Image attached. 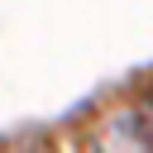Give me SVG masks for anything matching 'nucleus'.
I'll list each match as a JSON object with an SVG mask.
<instances>
[{
  "label": "nucleus",
  "instance_id": "nucleus-1",
  "mask_svg": "<svg viewBox=\"0 0 153 153\" xmlns=\"http://www.w3.org/2000/svg\"><path fill=\"white\" fill-rule=\"evenodd\" d=\"M115 134H124V139H115V143H129V148H153V91L134 96V100L120 110Z\"/></svg>",
  "mask_w": 153,
  "mask_h": 153
}]
</instances>
